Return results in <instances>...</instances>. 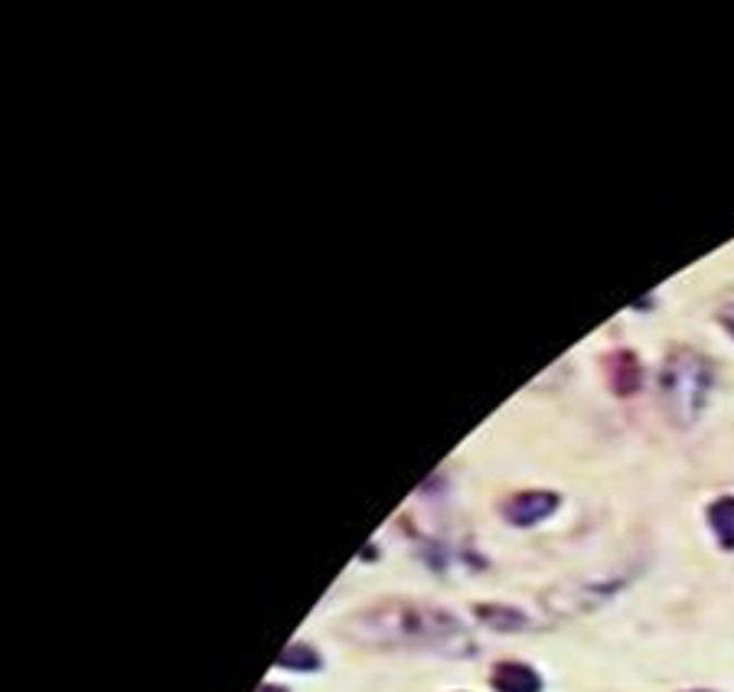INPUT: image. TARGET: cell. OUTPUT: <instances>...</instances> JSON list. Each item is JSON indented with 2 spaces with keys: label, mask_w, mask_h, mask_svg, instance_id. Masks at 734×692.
<instances>
[{
  "label": "cell",
  "mask_w": 734,
  "mask_h": 692,
  "mask_svg": "<svg viewBox=\"0 0 734 692\" xmlns=\"http://www.w3.org/2000/svg\"><path fill=\"white\" fill-rule=\"evenodd\" d=\"M476 618L493 631H523V628H529L525 614H520L516 608H503V604H483V608H476Z\"/></svg>",
  "instance_id": "7"
},
{
  "label": "cell",
  "mask_w": 734,
  "mask_h": 692,
  "mask_svg": "<svg viewBox=\"0 0 734 692\" xmlns=\"http://www.w3.org/2000/svg\"><path fill=\"white\" fill-rule=\"evenodd\" d=\"M607 382H611V389H614L621 399L636 395V392H640V382H643L640 360H636L630 350H617V353L607 360Z\"/></svg>",
  "instance_id": "4"
},
{
  "label": "cell",
  "mask_w": 734,
  "mask_h": 692,
  "mask_svg": "<svg viewBox=\"0 0 734 692\" xmlns=\"http://www.w3.org/2000/svg\"><path fill=\"white\" fill-rule=\"evenodd\" d=\"M559 510V493L549 490H529V493H516L503 503V517L513 526H535L545 517H552Z\"/></svg>",
  "instance_id": "3"
},
{
  "label": "cell",
  "mask_w": 734,
  "mask_h": 692,
  "mask_svg": "<svg viewBox=\"0 0 734 692\" xmlns=\"http://www.w3.org/2000/svg\"><path fill=\"white\" fill-rule=\"evenodd\" d=\"M718 320H722V327L728 330L734 337V304H728V308H722V314H718Z\"/></svg>",
  "instance_id": "9"
},
{
  "label": "cell",
  "mask_w": 734,
  "mask_h": 692,
  "mask_svg": "<svg viewBox=\"0 0 734 692\" xmlns=\"http://www.w3.org/2000/svg\"><path fill=\"white\" fill-rule=\"evenodd\" d=\"M708 526L725 552H734V497H718L708 507Z\"/></svg>",
  "instance_id": "6"
},
{
  "label": "cell",
  "mask_w": 734,
  "mask_h": 692,
  "mask_svg": "<svg viewBox=\"0 0 734 692\" xmlns=\"http://www.w3.org/2000/svg\"><path fill=\"white\" fill-rule=\"evenodd\" d=\"M259 692H288V690H281V686H271V683H264Z\"/></svg>",
  "instance_id": "10"
},
{
  "label": "cell",
  "mask_w": 734,
  "mask_h": 692,
  "mask_svg": "<svg viewBox=\"0 0 734 692\" xmlns=\"http://www.w3.org/2000/svg\"><path fill=\"white\" fill-rule=\"evenodd\" d=\"M278 666L311 673V670L320 666V653H316L314 646H308V643H288V646L281 650V656H278Z\"/></svg>",
  "instance_id": "8"
},
{
  "label": "cell",
  "mask_w": 734,
  "mask_h": 692,
  "mask_svg": "<svg viewBox=\"0 0 734 692\" xmlns=\"http://www.w3.org/2000/svg\"><path fill=\"white\" fill-rule=\"evenodd\" d=\"M493 690L496 692H539L542 680L525 663H496L493 666Z\"/></svg>",
  "instance_id": "5"
},
{
  "label": "cell",
  "mask_w": 734,
  "mask_h": 692,
  "mask_svg": "<svg viewBox=\"0 0 734 692\" xmlns=\"http://www.w3.org/2000/svg\"><path fill=\"white\" fill-rule=\"evenodd\" d=\"M712 382H715V370L708 357H702L692 347H676L660 370V399H663L666 419L676 428L695 425V419L708 405Z\"/></svg>",
  "instance_id": "2"
},
{
  "label": "cell",
  "mask_w": 734,
  "mask_h": 692,
  "mask_svg": "<svg viewBox=\"0 0 734 692\" xmlns=\"http://www.w3.org/2000/svg\"><path fill=\"white\" fill-rule=\"evenodd\" d=\"M343 634L382 650H434L448 656L473 653L471 634L451 611L419 601H379L346 618Z\"/></svg>",
  "instance_id": "1"
}]
</instances>
